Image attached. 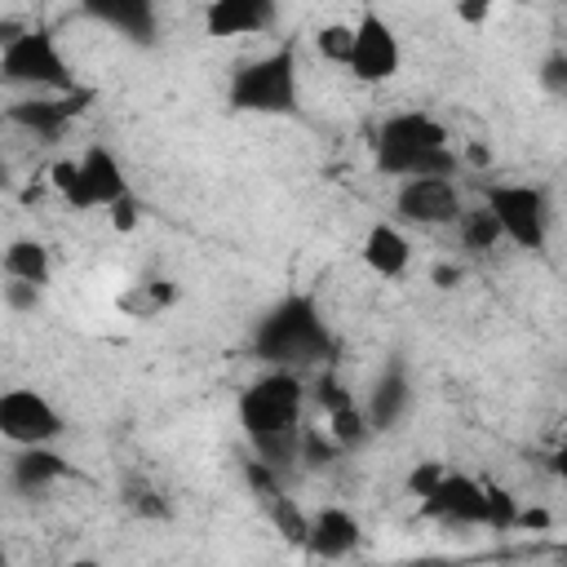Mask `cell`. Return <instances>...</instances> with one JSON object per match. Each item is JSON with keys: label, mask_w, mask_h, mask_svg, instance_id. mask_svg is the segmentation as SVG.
<instances>
[{"label": "cell", "mask_w": 567, "mask_h": 567, "mask_svg": "<svg viewBox=\"0 0 567 567\" xmlns=\"http://www.w3.org/2000/svg\"><path fill=\"white\" fill-rule=\"evenodd\" d=\"M266 514H270V523L292 540V545H306V532H310V518L297 509V501L288 496V492H279V496H270L266 501Z\"/></svg>", "instance_id": "cell-24"}, {"label": "cell", "mask_w": 567, "mask_h": 567, "mask_svg": "<svg viewBox=\"0 0 567 567\" xmlns=\"http://www.w3.org/2000/svg\"><path fill=\"white\" fill-rule=\"evenodd\" d=\"M4 279L9 284H31V288H44L53 279V257L40 239H13L4 248Z\"/></svg>", "instance_id": "cell-20"}, {"label": "cell", "mask_w": 567, "mask_h": 567, "mask_svg": "<svg viewBox=\"0 0 567 567\" xmlns=\"http://www.w3.org/2000/svg\"><path fill=\"white\" fill-rule=\"evenodd\" d=\"M456 18H461V22H483V18H487V4H461Z\"/></svg>", "instance_id": "cell-32"}, {"label": "cell", "mask_w": 567, "mask_h": 567, "mask_svg": "<svg viewBox=\"0 0 567 567\" xmlns=\"http://www.w3.org/2000/svg\"><path fill=\"white\" fill-rule=\"evenodd\" d=\"M408 403H412V385H408L403 363H385V372L372 381L368 403H363V412H368V430H372V434L394 430V425L403 421Z\"/></svg>", "instance_id": "cell-18"}, {"label": "cell", "mask_w": 567, "mask_h": 567, "mask_svg": "<svg viewBox=\"0 0 567 567\" xmlns=\"http://www.w3.org/2000/svg\"><path fill=\"white\" fill-rule=\"evenodd\" d=\"M279 18V9L270 0H217L204 13L208 35H261L270 31Z\"/></svg>", "instance_id": "cell-19"}, {"label": "cell", "mask_w": 567, "mask_h": 567, "mask_svg": "<svg viewBox=\"0 0 567 567\" xmlns=\"http://www.w3.org/2000/svg\"><path fill=\"white\" fill-rule=\"evenodd\" d=\"M49 182H53V190H58L75 213H93V208H106V213H111L124 195H133L128 173H124L120 155H115L106 142H93V146H84L80 155L58 159V164L49 168Z\"/></svg>", "instance_id": "cell-6"}, {"label": "cell", "mask_w": 567, "mask_h": 567, "mask_svg": "<svg viewBox=\"0 0 567 567\" xmlns=\"http://www.w3.org/2000/svg\"><path fill=\"white\" fill-rule=\"evenodd\" d=\"M315 44H319V53H323L328 62L346 66V58H350V22H332V27H323V31L315 35Z\"/></svg>", "instance_id": "cell-27"}, {"label": "cell", "mask_w": 567, "mask_h": 567, "mask_svg": "<svg viewBox=\"0 0 567 567\" xmlns=\"http://www.w3.org/2000/svg\"><path fill=\"white\" fill-rule=\"evenodd\" d=\"M93 89H71V93H35V97H18L9 102V124L31 133L35 142H62V133L93 106Z\"/></svg>", "instance_id": "cell-10"}, {"label": "cell", "mask_w": 567, "mask_h": 567, "mask_svg": "<svg viewBox=\"0 0 567 567\" xmlns=\"http://www.w3.org/2000/svg\"><path fill=\"white\" fill-rule=\"evenodd\" d=\"M394 213L408 226L439 230V226H456L465 204H461V190H456L452 177H412V182H399Z\"/></svg>", "instance_id": "cell-11"}, {"label": "cell", "mask_w": 567, "mask_h": 567, "mask_svg": "<svg viewBox=\"0 0 567 567\" xmlns=\"http://www.w3.org/2000/svg\"><path fill=\"white\" fill-rule=\"evenodd\" d=\"M549 470H554V478L567 487V425H563V439H558V447L549 452Z\"/></svg>", "instance_id": "cell-31"}, {"label": "cell", "mask_w": 567, "mask_h": 567, "mask_svg": "<svg viewBox=\"0 0 567 567\" xmlns=\"http://www.w3.org/2000/svg\"><path fill=\"white\" fill-rule=\"evenodd\" d=\"M62 478H75V465L53 447H18L13 461H9V483L22 496H35V492H44Z\"/></svg>", "instance_id": "cell-17"}, {"label": "cell", "mask_w": 567, "mask_h": 567, "mask_svg": "<svg viewBox=\"0 0 567 567\" xmlns=\"http://www.w3.org/2000/svg\"><path fill=\"white\" fill-rule=\"evenodd\" d=\"M363 545V527L350 509L341 505H323L319 514H310V532H306V554L319 563H341Z\"/></svg>", "instance_id": "cell-14"}, {"label": "cell", "mask_w": 567, "mask_h": 567, "mask_svg": "<svg viewBox=\"0 0 567 567\" xmlns=\"http://www.w3.org/2000/svg\"><path fill=\"white\" fill-rule=\"evenodd\" d=\"M248 350L257 363L266 368H284V372H306L332 359L337 337L315 301V292H288L279 297L248 337Z\"/></svg>", "instance_id": "cell-2"}, {"label": "cell", "mask_w": 567, "mask_h": 567, "mask_svg": "<svg viewBox=\"0 0 567 567\" xmlns=\"http://www.w3.org/2000/svg\"><path fill=\"white\" fill-rule=\"evenodd\" d=\"M4 301H9V310H35L40 306V288H31V284H4Z\"/></svg>", "instance_id": "cell-30"}, {"label": "cell", "mask_w": 567, "mask_h": 567, "mask_svg": "<svg viewBox=\"0 0 567 567\" xmlns=\"http://www.w3.org/2000/svg\"><path fill=\"white\" fill-rule=\"evenodd\" d=\"M363 266L381 279H403L408 266H412V239L403 235L399 221H372L368 235H363V248H359Z\"/></svg>", "instance_id": "cell-15"}, {"label": "cell", "mask_w": 567, "mask_h": 567, "mask_svg": "<svg viewBox=\"0 0 567 567\" xmlns=\"http://www.w3.org/2000/svg\"><path fill=\"white\" fill-rule=\"evenodd\" d=\"M84 13L102 27H111L115 35H124L128 44H155V35H159L155 9L146 0H89Z\"/></svg>", "instance_id": "cell-16"}, {"label": "cell", "mask_w": 567, "mask_h": 567, "mask_svg": "<svg viewBox=\"0 0 567 567\" xmlns=\"http://www.w3.org/2000/svg\"><path fill=\"white\" fill-rule=\"evenodd\" d=\"M456 230H461V248H470V252H487V248H496V244L505 239V235H501V221L492 217L487 204L465 208L461 221H456Z\"/></svg>", "instance_id": "cell-22"}, {"label": "cell", "mask_w": 567, "mask_h": 567, "mask_svg": "<svg viewBox=\"0 0 567 567\" xmlns=\"http://www.w3.org/2000/svg\"><path fill=\"white\" fill-rule=\"evenodd\" d=\"M483 204L492 208V217L501 221V235L514 248L545 252L549 221H554V208H549V190L545 186H536V182H487L483 186Z\"/></svg>", "instance_id": "cell-7"}, {"label": "cell", "mask_w": 567, "mask_h": 567, "mask_svg": "<svg viewBox=\"0 0 567 567\" xmlns=\"http://www.w3.org/2000/svg\"><path fill=\"white\" fill-rule=\"evenodd\" d=\"M421 518L447 523V527H487V483L461 470H447V478L421 501Z\"/></svg>", "instance_id": "cell-12"}, {"label": "cell", "mask_w": 567, "mask_h": 567, "mask_svg": "<svg viewBox=\"0 0 567 567\" xmlns=\"http://www.w3.org/2000/svg\"><path fill=\"white\" fill-rule=\"evenodd\" d=\"M106 217H111V226H115V230H133V226L142 221V204H137V195H124Z\"/></svg>", "instance_id": "cell-29"}, {"label": "cell", "mask_w": 567, "mask_h": 567, "mask_svg": "<svg viewBox=\"0 0 567 567\" xmlns=\"http://www.w3.org/2000/svg\"><path fill=\"white\" fill-rule=\"evenodd\" d=\"M399 66H403V44H399V31L390 27V18L381 9H359V18L350 22L346 71L363 84H385L399 75Z\"/></svg>", "instance_id": "cell-8"}, {"label": "cell", "mask_w": 567, "mask_h": 567, "mask_svg": "<svg viewBox=\"0 0 567 567\" xmlns=\"http://www.w3.org/2000/svg\"><path fill=\"white\" fill-rule=\"evenodd\" d=\"M536 80H540V89H545L554 102H567V49L545 53V62H540Z\"/></svg>", "instance_id": "cell-26"}, {"label": "cell", "mask_w": 567, "mask_h": 567, "mask_svg": "<svg viewBox=\"0 0 567 567\" xmlns=\"http://www.w3.org/2000/svg\"><path fill=\"white\" fill-rule=\"evenodd\" d=\"M310 399H315V408L328 416V434H332V443H337L341 452H346V447H359V443L372 434V430H368V412H363V403H354V390H346L341 377H337L332 368L319 372Z\"/></svg>", "instance_id": "cell-13"}, {"label": "cell", "mask_w": 567, "mask_h": 567, "mask_svg": "<svg viewBox=\"0 0 567 567\" xmlns=\"http://www.w3.org/2000/svg\"><path fill=\"white\" fill-rule=\"evenodd\" d=\"M306 381L301 372H284V368H266L257 381H248L239 390V430L248 434L257 461H266L270 470H288L301 461V434H306Z\"/></svg>", "instance_id": "cell-1"}, {"label": "cell", "mask_w": 567, "mask_h": 567, "mask_svg": "<svg viewBox=\"0 0 567 567\" xmlns=\"http://www.w3.org/2000/svg\"><path fill=\"white\" fill-rule=\"evenodd\" d=\"M372 164L381 177H456L461 155L452 151V133L430 111H394L377 124Z\"/></svg>", "instance_id": "cell-3"}, {"label": "cell", "mask_w": 567, "mask_h": 567, "mask_svg": "<svg viewBox=\"0 0 567 567\" xmlns=\"http://www.w3.org/2000/svg\"><path fill=\"white\" fill-rule=\"evenodd\" d=\"M120 496H124V509L133 518H142V523H168L173 518V505L164 501V492L146 474H128L124 487H120Z\"/></svg>", "instance_id": "cell-21"}, {"label": "cell", "mask_w": 567, "mask_h": 567, "mask_svg": "<svg viewBox=\"0 0 567 567\" xmlns=\"http://www.w3.org/2000/svg\"><path fill=\"white\" fill-rule=\"evenodd\" d=\"M443 478H447V465H443V461H416L412 474H408V496L425 501Z\"/></svg>", "instance_id": "cell-28"}, {"label": "cell", "mask_w": 567, "mask_h": 567, "mask_svg": "<svg viewBox=\"0 0 567 567\" xmlns=\"http://www.w3.org/2000/svg\"><path fill=\"white\" fill-rule=\"evenodd\" d=\"M0 434L13 447H53L66 434V416L58 412V403L31 385L4 390L0 394Z\"/></svg>", "instance_id": "cell-9"}, {"label": "cell", "mask_w": 567, "mask_h": 567, "mask_svg": "<svg viewBox=\"0 0 567 567\" xmlns=\"http://www.w3.org/2000/svg\"><path fill=\"white\" fill-rule=\"evenodd\" d=\"M0 80L9 89H27L31 97L80 89L75 66L66 62V53L49 27H22L18 35H9L0 44Z\"/></svg>", "instance_id": "cell-5"}, {"label": "cell", "mask_w": 567, "mask_h": 567, "mask_svg": "<svg viewBox=\"0 0 567 567\" xmlns=\"http://www.w3.org/2000/svg\"><path fill=\"white\" fill-rule=\"evenodd\" d=\"M518 518H523L518 501H514L505 487L487 483V527H492V532H509V527H518Z\"/></svg>", "instance_id": "cell-25"}, {"label": "cell", "mask_w": 567, "mask_h": 567, "mask_svg": "<svg viewBox=\"0 0 567 567\" xmlns=\"http://www.w3.org/2000/svg\"><path fill=\"white\" fill-rule=\"evenodd\" d=\"M173 301H177V288H173L168 279H142V284H133V288L120 297V306H124L133 319H151V315L168 310Z\"/></svg>", "instance_id": "cell-23"}, {"label": "cell", "mask_w": 567, "mask_h": 567, "mask_svg": "<svg viewBox=\"0 0 567 567\" xmlns=\"http://www.w3.org/2000/svg\"><path fill=\"white\" fill-rule=\"evenodd\" d=\"M226 102L239 115H297L301 111V66L297 40H284L230 71Z\"/></svg>", "instance_id": "cell-4"}]
</instances>
